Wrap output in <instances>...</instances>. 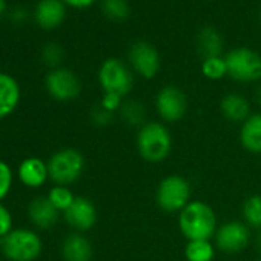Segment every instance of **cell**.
I'll return each mask as SVG.
<instances>
[{
    "instance_id": "cell-34",
    "label": "cell",
    "mask_w": 261,
    "mask_h": 261,
    "mask_svg": "<svg viewBox=\"0 0 261 261\" xmlns=\"http://www.w3.org/2000/svg\"><path fill=\"white\" fill-rule=\"evenodd\" d=\"M5 14H8V2L7 0H0V20L4 19Z\"/></svg>"
},
{
    "instance_id": "cell-27",
    "label": "cell",
    "mask_w": 261,
    "mask_h": 261,
    "mask_svg": "<svg viewBox=\"0 0 261 261\" xmlns=\"http://www.w3.org/2000/svg\"><path fill=\"white\" fill-rule=\"evenodd\" d=\"M201 72L209 80H220L224 75H227L226 62L223 57H211L203 60L201 63Z\"/></svg>"
},
{
    "instance_id": "cell-3",
    "label": "cell",
    "mask_w": 261,
    "mask_h": 261,
    "mask_svg": "<svg viewBox=\"0 0 261 261\" xmlns=\"http://www.w3.org/2000/svg\"><path fill=\"white\" fill-rule=\"evenodd\" d=\"M0 250L10 261H36L43 250V241L36 230L19 227L0 240Z\"/></svg>"
},
{
    "instance_id": "cell-18",
    "label": "cell",
    "mask_w": 261,
    "mask_h": 261,
    "mask_svg": "<svg viewBox=\"0 0 261 261\" xmlns=\"http://www.w3.org/2000/svg\"><path fill=\"white\" fill-rule=\"evenodd\" d=\"M221 114L232 123H244L250 117V105L241 94L230 92L220 101Z\"/></svg>"
},
{
    "instance_id": "cell-5",
    "label": "cell",
    "mask_w": 261,
    "mask_h": 261,
    "mask_svg": "<svg viewBox=\"0 0 261 261\" xmlns=\"http://www.w3.org/2000/svg\"><path fill=\"white\" fill-rule=\"evenodd\" d=\"M157 206L168 212H181L191 203V185L186 178L180 175H168L165 177L155 191Z\"/></svg>"
},
{
    "instance_id": "cell-9",
    "label": "cell",
    "mask_w": 261,
    "mask_h": 261,
    "mask_svg": "<svg viewBox=\"0 0 261 261\" xmlns=\"http://www.w3.org/2000/svg\"><path fill=\"white\" fill-rule=\"evenodd\" d=\"M127 59L133 71L143 79H154L162 68V59L159 51L149 42L145 40L133 43V46L129 48Z\"/></svg>"
},
{
    "instance_id": "cell-17",
    "label": "cell",
    "mask_w": 261,
    "mask_h": 261,
    "mask_svg": "<svg viewBox=\"0 0 261 261\" xmlns=\"http://www.w3.org/2000/svg\"><path fill=\"white\" fill-rule=\"evenodd\" d=\"M92 255L91 241L80 232L69 233L62 243V256L65 261H91Z\"/></svg>"
},
{
    "instance_id": "cell-24",
    "label": "cell",
    "mask_w": 261,
    "mask_h": 261,
    "mask_svg": "<svg viewBox=\"0 0 261 261\" xmlns=\"http://www.w3.org/2000/svg\"><path fill=\"white\" fill-rule=\"evenodd\" d=\"M101 13L112 22H124L129 17L130 8L126 0H101Z\"/></svg>"
},
{
    "instance_id": "cell-32",
    "label": "cell",
    "mask_w": 261,
    "mask_h": 261,
    "mask_svg": "<svg viewBox=\"0 0 261 261\" xmlns=\"http://www.w3.org/2000/svg\"><path fill=\"white\" fill-rule=\"evenodd\" d=\"M28 17H30V13L27 11L25 7H16L14 10L10 11V20L14 25H23V23H27Z\"/></svg>"
},
{
    "instance_id": "cell-11",
    "label": "cell",
    "mask_w": 261,
    "mask_h": 261,
    "mask_svg": "<svg viewBox=\"0 0 261 261\" xmlns=\"http://www.w3.org/2000/svg\"><path fill=\"white\" fill-rule=\"evenodd\" d=\"M215 247L224 253H238L250 241V230L244 221H227L221 224L215 235Z\"/></svg>"
},
{
    "instance_id": "cell-30",
    "label": "cell",
    "mask_w": 261,
    "mask_h": 261,
    "mask_svg": "<svg viewBox=\"0 0 261 261\" xmlns=\"http://www.w3.org/2000/svg\"><path fill=\"white\" fill-rule=\"evenodd\" d=\"M91 118H92L94 124H97V126H108L114 118V112H111V111L105 109L101 105H98L92 109Z\"/></svg>"
},
{
    "instance_id": "cell-25",
    "label": "cell",
    "mask_w": 261,
    "mask_h": 261,
    "mask_svg": "<svg viewBox=\"0 0 261 261\" xmlns=\"http://www.w3.org/2000/svg\"><path fill=\"white\" fill-rule=\"evenodd\" d=\"M48 200L54 204V207L59 211V212H65L75 200V195L74 192L68 188V186H53L48 192Z\"/></svg>"
},
{
    "instance_id": "cell-33",
    "label": "cell",
    "mask_w": 261,
    "mask_h": 261,
    "mask_svg": "<svg viewBox=\"0 0 261 261\" xmlns=\"http://www.w3.org/2000/svg\"><path fill=\"white\" fill-rule=\"evenodd\" d=\"M62 2L66 7L74 8V10H88L97 2V0H62Z\"/></svg>"
},
{
    "instance_id": "cell-22",
    "label": "cell",
    "mask_w": 261,
    "mask_h": 261,
    "mask_svg": "<svg viewBox=\"0 0 261 261\" xmlns=\"http://www.w3.org/2000/svg\"><path fill=\"white\" fill-rule=\"evenodd\" d=\"M185 256L188 261H212L215 256V246L211 240L188 241L185 247Z\"/></svg>"
},
{
    "instance_id": "cell-19",
    "label": "cell",
    "mask_w": 261,
    "mask_h": 261,
    "mask_svg": "<svg viewBox=\"0 0 261 261\" xmlns=\"http://www.w3.org/2000/svg\"><path fill=\"white\" fill-rule=\"evenodd\" d=\"M240 142L247 152L261 154V114H250V117L241 123Z\"/></svg>"
},
{
    "instance_id": "cell-6",
    "label": "cell",
    "mask_w": 261,
    "mask_h": 261,
    "mask_svg": "<svg viewBox=\"0 0 261 261\" xmlns=\"http://www.w3.org/2000/svg\"><path fill=\"white\" fill-rule=\"evenodd\" d=\"M227 75L238 83H252L261 79V56L250 48H235L224 57Z\"/></svg>"
},
{
    "instance_id": "cell-7",
    "label": "cell",
    "mask_w": 261,
    "mask_h": 261,
    "mask_svg": "<svg viewBox=\"0 0 261 261\" xmlns=\"http://www.w3.org/2000/svg\"><path fill=\"white\" fill-rule=\"evenodd\" d=\"M98 83L105 92L126 97L134 88V72L124 62L108 59L98 69Z\"/></svg>"
},
{
    "instance_id": "cell-20",
    "label": "cell",
    "mask_w": 261,
    "mask_h": 261,
    "mask_svg": "<svg viewBox=\"0 0 261 261\" xmlns=\"http://www.w3.org/2000/svg\"><path fill=\"white\" fill-rule=\"evenodd\" d=\"M197 51L203 60L211 57H221L223 53L221 34L212 27L203 28L197 36Z\"/></svg>"
},
{
    "instance_id": "cell-36",
    "label": "cell",
    "mask_w": 261,
    "mask_h": 261,
    "mask_svg": "<svg viewBox=\"0 0 261 261\" xmlns=\"http://www.w3.org/2000/svg\"><path fill=\"white\" fill-rule=\"evenodd\" d=\"M259 19H261V10H259Z\"/></svg>"
},
{
    "instance_id": "cell-1",
    "label": "cell",
    "mask_w": 261,
    "mask_h": 261,
    "mask_svg": "<svg viewBox=\"0 0 261 261\" xmlns=\"http://www.w3.org/2000/svg\"><path fill=\"white\" fill-rule=\"evenodd\" d=\"M178 227L188 241L211 240L218 229L217 215L204 201H191L178 214Z\"/></svg>"
},
{
    "instance_id": "cell-10",
    "label": "cell",
    "mask_w": 261,
    "mask_h": 261,
    "mask_svg": "<svg viewBox=\"0 0 261 261\" xmlns=\"http://www.w3.org/2000/svg\"><path fill=\"white\" fill-rule=\"evenodd\" d=\"M155 109L165 121L175 123L188 112V97L180 88L168 85L159 91L155 97Z\"/></svg>"
},
{
    "instance_id": "cell-21",
    "label": "cell",
    "mask_w": 261,
    "mask_h": 261,
    "mask_svg": "<svg viewBox=\"0 0 261 261\" xmlns=\"http://www.w3.org/2000/svg\"><path fill=\"white\" fill-rule=\"evenodd\" d=\"M118 115L127 126H133V127L140 129L146 123V109L139 100H134V98L123 100L118 109Z\"/></svg>"
},
{
    "instance_id": "cell-8",
    "label": "cell",
    "mask_w": 261,
    "mask_h": 261,
    "mask_svg": "<svg viewBox=\"0 0 261 261\" xmlns=\"http://www.w3.org/2000/svg\"><path fill=\"white\" fill-rule=\"evenodd\" d=\"M45 89L57 101H72L82 92V82L75 72L60 66L48 71L45 75Z\"/></svg>"
},
{
    "instance_id": "cell-4",
    "label": "cell",
    "mask_w": 261,
    "mask_h": 261,
    "mask_svg": "<svg viewBox=\"0 0 261 261\" xmlns=\"http://www.w3.org/2000/svg\"><path fill=\"white\" fill-rule=\"evenodd\" d=\"M49 180L59 186L75 183L85 171V157L74 148H63L48 160Z\"/></svg>"
},
{
    "instance_id": "cell-29",
    "label": "cell",
    "mask_w": 261,
    "mask_h": 261,
    "mask_svg": "<svg viewBox=\"0 0 261 261\" xmlns=\"http://www.w3.org/2000/svg\"><path fill=\"white\" fill-rule=\"evenodd\" d=\"M13 230H14L13 214L4 203H0V240H4Z\"/></svg>"
},
{
    "instance_id": "cell-15",
    "label": "cell",
    "mask_w": 261,
    "mask_h": 261,
    "mask_svg": "<svg viewBox=\"0 0 261 261\" xmlns=\"http://www.w3.org/2000/svg\"><path fill=\"white\" fill-rule=\"evenodd\" d=\"M22 100V88L16 77L0 71V120L10 117Z\"/></svg>"
},
{
    "instance_id": "cell-12",
    "label": "cell",
    "mask_w": 261,
    "mask_h": 261,
    "mask_svg": "<svg viewBox=\"0 0 261 261\" xmlns=\"http://www.w3.org/2000/svg\"><path fill=\"white\" fill-rule=\"evenodd\" d=\"M63 218L75 232H86L97 223V209L86 197H75L74 203L63 212Z\"/></svg>"
},
{
    "instance_id": "cell-31",
    "label": "cell",
    "mask_w": 261,
    "mask_h": 261,
    "mask_svg": "<svg viewBox=\"0 0 261 261\" xmlns=\"http://www.w3.org/2000/svg\"><path fill=\"white\" fill-rule=\"evenodd\" d=\"M121 103H123V97H120L117 94H111V92H105L103 97H101V101H100V105L105 109L111 111V112L118 111L120 106H121Z\"/></svg>"
},
{
    "instance_id": "cell-2",
    "label": "cell",
    "mask_w": 261,
    "mask_h": 261,
    "mask_svg": "<svg viewBox=\"0 0 261 261\" xmlns=\"http://www.w3.org/2000/svg\"><path fill=\"white\" fill-rule=\"evenodd\" d=\"M137 149L143 160L160 163L172 151V136L169 129L159 121H146L137 134Z\"/></svg>"
},
{
    "instance_id": "cell-26",
    "label": "cell",
    "mask_w": 261,
    "mask_h": 261,
    "mask_svg": "<svg viewBox=\"0 0 261 261\" xmlns=\"http://www.w3.org/2000/svg\"><path fill=\"white\" fill-rule=\"evenodd\" d=\"M40 59H42L43 65H46L49 69H56V68L62 66V62L65 59V51L59 43L49 42L42 48Z\"/></svg>"
},
{
    "instance_id": "cell-28",
    "label": "cell",
    "mask_w": 261,
    "mask_h": 261,
    "mask_svg": "<svg viewBox=\"0 0 261 261\" xmlns=\"http://www.w3.org/2000/svg\"><path fill=\"white\" fill-rule=\"evenodd\" d=\"M14 183V172L11 166L0 160V203H4V200L10 195Z\"/></svg>"
},
{
    "instance_id": "cell-13",
    "label": "cell",
    "mask_w": 261,
    "mask_h": 261,
    "mask_svg": "<svg viewBox=\"0 0 261 261\" xmlns=\"http://www.w3.org/2000/svg\"><path fill=\"white\" fill-rule=\"evenodd\" d=\"M66 8L62 0H39L33 11V19L40 30L53 31L65 22Z\"/></svg>"
},
{
    "instance_id": "cell-14",
    "label": "cell",
    "mask_w": 261,
    "mask_h": 261,
    "mask_svg": "<svg viewBox=\"0 0 261 261\" xmlns=\"http://www.w3.org/2000/svg\"><path fill=\"white\" fill-rule=\"evenodd\" d=\"M20 183L28 189H39L49 180L48 162L39 157H28L20 162L17 168Z\"/></svg>"
},
{
    "instance_id": "cell-35",
    "label": "cell",
    "mask_w": 261,
    "mask_h": 261,
    "mask_svg": "<svg viewBox=\"0 0 261 261\" xmlns=\"http://www.w3.org/2000/svg\"><path fill=\"white\" fill-rule=\"evenodd\" d=\"M256 100H258V103L261 105V85H259L258 89H256Z\"/></svg>"
},
{
    "instance_id": "cell-16",
    "label": "cell",
    "mask_w": 261,
    "mask_h": 261,
    "mask_svg": "<svg viewBox=\"0 0 261 261\" xmlns=\"http://www.w3.org/2000/svg\"><path fill=\"white\" fill-rule=\"evenodd\" d=\"M28 218L37 229H51L60 218V212L46 195L34 197L28 204Z\"/></svg>"
},
{
    "instance_id": "cell-23",
    "label": "cell",
    "mask_w": 261,
    "mask_h": 261,
    "mask_svg": "<svg viewBox=\"0 0 261 261\" xmlns=\"http://www.w3.org/2000/svg\"><path fill=\"white\" fill-rule=\"evenodd\" d=\"M243 220L249 227L261 229V195L255 194L244 200L241 207Z\"/></svg>"
}]
</instances>
